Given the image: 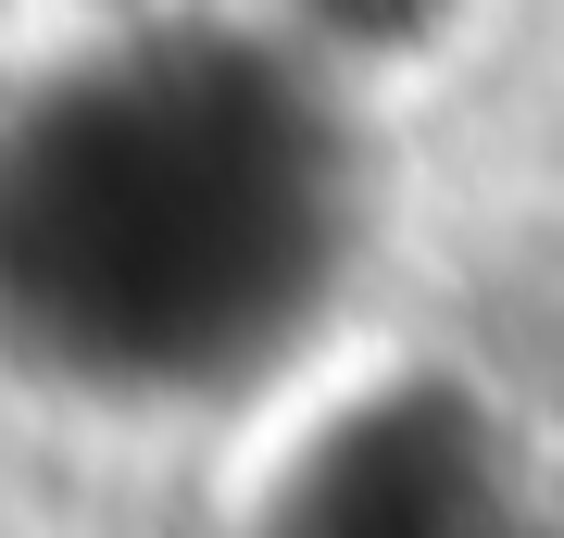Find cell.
Returning a JSON list of instances; mask_svg holds the SVG:
<instances>
[{
	"instance_id": "6da1fadb",
	"label": "cell",
	"mask_w": 564,
	"mask_h": 538,
	"mask_svg": "<svg viewBox=\"0 0 564 538\" xmlns=\"http://www.w3.org/2000/svg\"><path fill=\"white\" fill-rule=\"evenodd\" d=\"M339 263V113L263 39H113L0 113V326L101 376L226 363Z\"/></svg>"
}]
</instances>
